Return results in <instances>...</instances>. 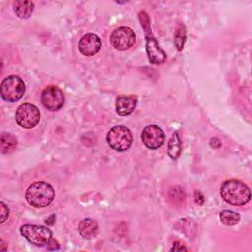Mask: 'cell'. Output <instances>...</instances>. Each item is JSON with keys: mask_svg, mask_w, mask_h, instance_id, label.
<instances>
[{"mask_svg": "<svg viewBox=\"0 0 252 252\" xmlns=\"http://www.w3.org/2000/svg\"><path fill=\"white\" fill-rule=\"evenodd\" d=\"M221 198L233 206H244L251 198L249 187L238 179L225 180L220 190Z\"/></svg>", "mask_w": 252, "mask_h": 252, "instance_id": "6da1fadb", "label": "cell"}, {"mask_svg": "<svg viewBox=\"0 0 252 252\" xmlns=\"http://www.w3.org/2000/svg\"><path fill=\"white\" fill-rule=\"evenodd\" d=\"M55 197L53 187L45 181H35L32 183L25 194L27 202L35 208L49 206Z\"/></svg>", "mask_w": 252, "mask_h": 252, "instance_id": "7a4b0ae2", "label": "cell"}, {"mask_svg": "<svg viewBox=\"0 0 252 252\" xmlns=\"http://www.w3.org/2000/svg\"><path fill=\"white\" fill-rule=\"evenodd\" d=\"M139 20L141 22V26L145 32L146 37V51L148 54V58L152 64L159 65L163 63L166 59V54L159 46L157 39L154 37L151 30L150 19L148 14L145 11L139 12Z\"/></svg>", "mask_w": 252, "mask_h": 252, "instance_id": "3957f363", "label": "cell"}, {"mask_svg": "<svg viewBox=\"0 0 252 252\" xmlns=\"http://www.w3.org/2000/svg\"><path fill=\"white\" fill-rule=\"evenodd\" d=\"M25 91V83L17 75H10L1 82L0 94L2 99L7 102H17L23 97Z\"/></svg>", "mask_w": 252, "mask_h": 252, "instance_id": "277c9868", "label": "cell"}, {"mask_svg": "<svg viewBox=\"0 0 252 252\" xmlns=\"http://www.w3.org/2000/svg\"><path fill=\"white\" fill-rule=\"evenodd\" d=\"M106 142L112 150L125 152L129 150L133 144V135L127 127L117 125L107 132Z\"/></svg>", "mask_w": 252, "mask_h": 252, "instance_id": "5b68a950", "label": "cell"}, {"mask_svg": "<svg viewBox=\"0 0 252 252\" xmlns=\"http://www.w3.org/2000/svg\"><path fill=\"white\" fill-rule=\"evenodd\" d=\"M20 232L30 243L39 247H46L52 238L51 230L43 225L24 224Z\"/></svg>", "mask_w": 252, "mask_h": 252, "instance_id": "8992f818", "label": "cell"}, {"mask_svg": "<svg viewBox=\"0 0 252 252\" xmlns=\"http://www.w3.org/2000/svg\"><path fill=\"white\" fill-rule=\"evenodd\" d=\"M17 124L24 129H32L37 125L40 119V111L32 103H22L15 114Z\"/></svg>", "mask_w": 252, "mask_h": 252, "instance_id": "52a82bcc", "label": "cell"}, {"mask_svg": "<svg viewBox=\"0 0 252 252\" xmlns=\"http://www.w3.org/2000/svg\"><path fill=\"white\" fill-rule=\"evenodd\" d=\"M110 44L117 50L130 49L136 42V34L134 31L126 26L116 28L109 38Z\"/></svg>", "mask_w": 252, "mask_h": 252, "instance_id": "ba28073f", "label": "cell"}, {"mask_svg": "<svg viewBox=\"0 0 252 252\" xmlns=\"http://www.w3.org/2000/svg\"><path fill=\"white\" fill-rule=\"evenodd\" d=\"M40 99L42 105L50 111L59 110L65 101L63 92L54 85H49L42 91Z\"/></svg>", "mask_w": 252, "mask_h": 252, "instance_id": "9c48e42d", "label": "cell"}, {"mask_svg": "<svg viewBox=\"0 0 252 252\" xmlns=\"http://www.w3.org/2000/svg\"><path fill=\"white\" fill-rule=\"evenodd\" d=\"M141 139L143 144L148 149L157 150L163 145L165 140V135L159 126L156 124H150L143 129L141 134Z\"/></svg>", "mask_w": 252, "mask_h": 252, "instance_id": "30bf717a", "label": "cell"}, {"mask_svg": "<svg viewBox=\"0 0 252 252\" xmlns=\"http://www.w3.org/2000/svg\"><path fill=\"white\" fill-rule=\"evenodd\" d=\"M78 47L83 55L93 56L100 50L101 39L94 33H87L81 37Z\"/></svg>", "mask_w": 252, "mask_h": 252, "instance_id": "8fae6325", "label": "cell"}, {"mask_svg": "<svg viewBox=\"0 0 252 252\" xmlns=\"http://www.w3.org/2000/svg\"><path fill=\"white\" fill-rule=\"evenodd\" d=\"M137 105V97L134 95H119L116 98L115 109L118 115L127 116L131 114Z\"/></svg>", "mask_w": 252, "mask_h": 252, "instance_id": "7c38bea8", "label": "cell"}, {"mask_svg": "<svg viewBox=\"0 0 252 252\" xmlns=\"http://www.w3.org/2000/svg\"><path fill=\"white\" fill-rule=\"evenodd\" d=\"M79 233L83 238L91 239L93 237H95L98 233V224L97 222L90 218L84 219L80 221L78 226Z\"/></svg>", "mask_w": 252, "mask_h": 252, "instance_id": "4fadbf2b", "label": "cell"}, {"mask_svg": "<svg viewBox=\"0 0 252 252\" xmlns=\"http://www.w3.org/2000/svg\"><path fill=\"white\" fill-rule=\"evenodd\" d=\"M13 9L20 19H28L33 12L34 4L32 1H15L13 3Z\"/></svg>", "mask_w": 252, "mask_h": 252, "instance_id": "5bb4252c", "label": "cell"}, {"mask_svg": "<svg viewBox=\"0 0 252 252\" xmlns=\"http://www.w3.org/2000/svg\"><path fill=\"white\" fill-rule=\"evenodd\" d=\"M167 153H168V156L172 159H176L181 154V140H180L177 132L173 133V135L171 136V138L168 142Z\"/></svg>", "mask_w": 252, "mask_h": 252, "instance_id": "9a60e30c", "label": "cell"}, {"mask_svg": "<svg viewBox=\"0 0 252 252\" xmlns=\"http://www.w3.org/2000/svg\"><path fill=\"white\" fill-rule=\"evenodd\" d=\"M0 144H1V152L3 154H8L14 151V149L17 147L18 142L14 135L10 133H2Z\"/></svg>", "mask_w": 252, "mask_h": 252, "instance_id": "2e32d148", "label": "cell"}, {"mask_svg": "<svg viewBox=\"0 0 252 252\" xmlns=\"http://www.w3.org/2000/svg\"><path fill=\"white\" fill-rule=\"evenodd\" d=\"M219 217H220V221L223 224L227 225V226L235 225L240 220L239 214H237V213H235L233 211H230V210H223V211H221L220 213Z\"/></svg>", "mask_w": 252, "mask_h": 252, "instance_id": "e0dca14e", "label": "cell"}, {"mask_svg": "<svg viewBox=\"0 0 252 252\" xmlns=\"http://www.w3.org/2000/svg\"><path fill=\"white\" fill-rule=\"evenodd\" d=\"M186 40V29L183 24H178L176 30H175V34H174V44L177 50L181 51L183 49L184 43Z\"/></svg>", "mask_w": 252, "mask_h": 252, "instance_id": "ac0fdd59", "label": "cell"}, {"mask_svg": "<svg viewBox=\"0 0 252 252\" xmlns=\"http://www.w3.org/2000/svg\"><path fill=\"white\" fill-rule=\"evenodd\" d=\"M0 208H1V223H3L9 217V209L3 202L0 203Z\"/></svg>", "mask_w": 252, "mask_h": 252, "instance_id": "d6986e66", "label": "cell"}, {"mask_svg": "<svg viewBox=\"0 0 252 252\" xmlns=\"http://www.w3.org/2000/svg\"><path fill=\"white\" fill-rule=\"evenodd\" d=\"M46 248H47L48 250H57V249H59V243H58L57 240H55V239L52 237L51 240H50V242H49L48 245L46 246Z\"/></svg>", "mask_w": 252, "mask_h": 252, "instance_id": "ffe728a7", "label": "cell"}, {"mask_svg": "<svg viewBox=\"0 0 252 252\" xmlns=\"http://www.w3.org/2000/svg\"><path fill=\"white\" fill-rule=\"evenodd\" d=\"M182 250L187 251V248H186L182 243H180V242H178V241H175V242L173 243V245H172L171 251H182Z\"/></svg>", "mask_w": 252, "mask_h": 252, "instance_id": "44dd1931", "label": "cell"}, {"mask_svg": "<svg viewBox=\"0 0 252 252\" xmlns=\"http://www.w3.org/2000/svg\"><path fill=\"white\" fill-rule=\"evenodd\" d=\"M204 201H205V199H204V196L202 195V193L201 192H199V191H196L195 192V202L198 204V205H203L204 204Z\"/></svg>", "mask_w": 252, "mask_h": 252, "instance_id": "7402d4cb", "label": "cell"}, {"mask_svg": "<svg viewBox=\"0 0 252 252\" xmlns=\"http://www.w3.org/2000/svg\"><path fill=\"white\" fill-rule=\"evenodd\" d=\"M210 145L213 148H219V147L221 146V143H220V141L218 138H213V139H211Z\"/></svg>", "mask_w": 252, "mask_h": 252, "instance_id": "603a6c76", "label": "cell"}, {"mask_svg": "<svg viewBox=\"0 0 252 252\" xmlns=\"http://www.w3.org/2000/svg\"><path fill=\"white\" fill-rule=\"evenodd\" d=\"M54 220H55V215H51L48 219H46L45 223L48 225H52L54 223Z\"/></svg>", "mask_w": 252, "mask_h": 252, "instance_id": "cb8c5ba5", "label": "cell"}]
</instances>
